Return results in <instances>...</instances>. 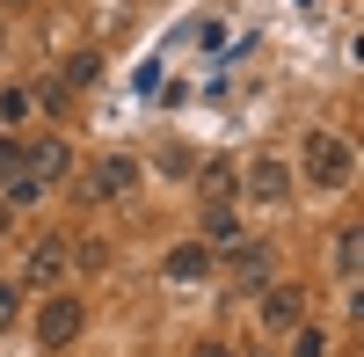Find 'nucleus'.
I'll return each instance as SVG.
<instances>
[{
	"instance_id": "obj_4",
	"label": "nucleus",
	"mask_w": 364,
	"mask_h": 357,
	"mask_svg": "<svg viewBox=\"0 0 364 357\" xmlns=\"http://www.w3.org/2000/svg\"><path fill=\"white\" fill-rule=\"evenodd\" d=\"M139 175H146V168H139V154H102V161H95V175L80 183V197H87V204H95V197H124Z\"/></svg>"
},
{
	"instance_id": "obj_17",
	"label": "nucleus",
	"mask_w": 364,
	"mask_h": 357,
	"mask_svg": "<svg viewBox=\"0 0 364 357\" xmlns=\"http://www.w3.org/2000/svg\"><path fill=\"white\" fill-rule=\"evenodd\" d=\"M15 314H22V292H15V284H0V336L15 329Z\"/></svg>"
},
{
	"instance_id": "obj_10",
	"label": "nucleus",
	"mask_w": 364,
	"mask_h": 357,
	"mask_svg": "<svg viewBox=\"0 0 364 357\" xmlns=\"http://www.w3.org/2000/svg\"><path fill=\"white\" fill-rule=\"evenodd\" d=\"M204 248H233L240 241V212L233 204H204V233H197Z\"/></svg>"
},
{
	"instance_id": "obj_6",
	"label": "nucleus",
	"mask_w": 364,
	"mask_h": 357,
	"mask_svg": "<svg viewBox=\"0 0 364 357\" xmlns=\"http://www.w3.org/2000/svg\"><path fill=\"white\" fill-rule=\"evenodd\" d=\"M306 321V292L299 284H269L262 292V329H299Z\"/></svg>"
},
{
	"instance_id": "obj_13",
	"label": "nucleus",
	"mask_w": 364,
	"mask_h": 357,
	"mask_svg": "<svg viewBox=\"0 0 364 357\" xmlns=\"http://www.w3.org/2000/svg\"><path fill=\"white\" fill-rule=\"evenodd\" d=\"M336 270H343V284H357V270H364V233L357 226L336 233Z\"/></svg>"
},
{
	"instance_id": "obj_14",
	"label": "nucleus",
	"mask_w": 364,
	"mask_h": 357,
	"mask_svg": "<svg viewBox=\"0 0 364 357\" xmlns=\"http://www.w3.org/2000/svg\"><path fill=\"white\" fill-rule=\"evenodd\" d=\"M95 73H102V51H73L66 66H58V80H66V87H87Z\"/></svg>"
},
{
	"instance_id": "obj_19",
	"label": "nucleus",
	"mask_w": 364,
	"mask_h": 357,
	"mask_svg": "<svg viewBox=\"0 0 364 357\" xmlns=\"http://www.w3.org/2000/svg\"><path fill=\"white\" fill-rule=\"evenodd\" d=\"M0 233H8V197H0Z\"/></svg>"
},
{
	"instance_id": "obj_15",
	"label": "nucleus",
	"mask_w": 364,
	"mask_h": 357,
	"mask_svg": "<svg viewBox=\"0 0 364 357\" xmlns=\"http://www.w3.org/2000/svg\"><path fill=\"white\" fill-rule=\"evenodd\" d=\"M37 110V87H0V124H22Z\"/></svg>"
},
{
	"instance_id": "obj_9",
	"label": "nucleus",
	"mask_w": 364,
	"mask_h": 357,
	"mask_svg": "<svg viewBox=\"0 0 364 357\" xmlns=\"http://www.w3.org/2000/svg\"><path fill=\"white\" fill-rule=\"evenodd\" d=\"M226 255H233V284H240V292L269 284V248H262V241H233Z\"/></svg>"
},
{
	"instance_id": "obj_7",
	"label": "nucleus",
	"mask_w": 364,
	"mask_h": 357,
	"mask_svg": "<svg viewBox=\"0 0 364 357\" xmlns=\"http://www.w3.org/2000/svg\"><path fill=\"white\" fill-rule=\"evenodd\" d=\"M240 190H248L255 204H284V197H291V168H284V161H255Z\"/></svg>"
},
{
	"instance_id": "obj_1",
	"label": "nucleus",
	"mask_w": 364,
	"mask_h": 357,
	"mask_svg": "<svg viewBox=\"0 0 364 357\" xmlns=\"http://www.w3.org/2000/svg\"><path fill=\"white\" fill-rule=\"evenodd\" d=\"M299 168H306L314 190H343L350 175H357V154H350V139H336V132H306V154H299Z\"/></svg>"
},
{
	"instance_id": "obj_2",
	"label": "nucleus",
	"mask_w": 364,
	"mask_h": 357,
	"mask_svg": "<svg viewBox=\"0 0 364 357\" xmlns=\"http://www.w3.org/2000/svg\"><path fill=\"white\" fill-rule=\"evenodd\" d=\"M80 329H87V307L73 299V292H51V299L37 307V343L44 350H73Z\"/></svg>"
},
{
	"instance_id": "obj_3",
	"label": "nucleus",
	"mask_w": 364,
	"mask_h": 357,
	"mask_svg": "<svg viewBox=\"0 0 364 357\" xmlns=\"http://www.w3.org/2000/svg\"><path fill=\"white\" fill-rule=\"evenodd\" d=\"M66 262H73V248H66V233H44V241H29V255H22V284H58L66 277Z\"/></svg>"
},
{
	"instance_id": "obj_5",
	"label": "nucleus",
	"mask_w": 364,
	"mask_h": 357,
	"mask_svg": "<svg viewBox=\"0 0 364 357\" xmlns=\"http://www.w3.org/2000/svg\"><path fill=\"white\" fill-rule=\"evenodd\" d=\"M66 175H73V146L66 139H37V146H29V183H37V190L66 183Z\"/></svg>"
},
{
	"instance_id": "obj_11",
	"label": "nucleus",
	"mask_w": 364,
	"mask_h": 357,
	"mask_svg": "<svg viewBox=\"0 0 364 357\" xmlns=\"http://www.w3.org/2000/svg\"><path fill=\"white\" fill-rule=\"evenodd\" d=\"M15 183H29V146L15 132H0V190H15Z\"/></svg>"
},
{
	"instance_id": "obj_12",
	"label": "nucleus",
	"mask_w": 364,
	"mask_h": 357,
	"mask_svg": "<svg viewBox=\"0 0 364 357\" xmlns=\"http://www.w3.org/2000/svg\"><path fill=\"white\" fill-rule=\"evenodd\" d=\"M197 190H204V204H233V190H240V175H233V161H211Z\"/></svg>"
},
{
	"instance_id": "obj_20",
	"label": "nucleus",
	"mask_w": 364,
	"mask_h": 357,
	"mask_svg": "<svg viewBox=\"0 0 364 357\" xmlns=\"http://www.w3.org/2000/svg\"><path fill=\"white\" fill-rule=\"evenodd\" d=\"M0 44H8V22H0Z\"/></svg>"
},
{
	"instance_id": "obj_18",
	"label": "nucleus",
	"mask_w": 364,
	"mask_h": 357,
	"mask_svg": "<svg viewBox=\"0 0 364 357\" xmlns=\"http://www.w3.org/2000/svg\"><path fill=\"white\" fill-rule=\"evenodd\" d=\"M190 357H233V350H226V343H197Z\"/></svg>"
},
{
	"instance_id": "obj_16",
	"label": "nucleus",
	"mask_w": 364,
	"mask_h": 357,
	"mask_svg": "<svg viewBox=\"0 0 364 357\" xmlns=\"http://www.w3.org/2000/svg\"><path fill=\"white\" fill-rule=\"evenodd\" d=\"M291 357H328V336H321V329H306V321H299V329H291Z\"/></svg>"
},
{
	"instance_id": "obj_8",
	"label": "nucleus",
	"mask_w": 364,
	"mask_h": 357,
	"mask_svg": "<svg viewBox=\"0 0 364 357\" xmlns=\"http://www.w3.org/2000/svg\"><path fill=\"white\" fill-rule=\"evenodd\" d=\"M161 270H168L175 284H204V277H211V248H204V241H175Z\"/></svg>"
}]
</instances>
